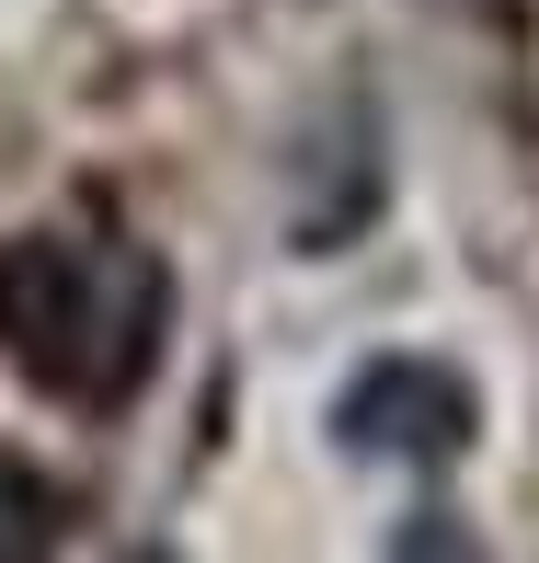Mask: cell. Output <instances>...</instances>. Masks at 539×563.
Listing matches in <instances>:
<instances>
[{
  "label": "cell",
  "instance_id": "cell-3",
  "mask_svg": "<svg viewBox=\"0 0 539 563\" xmlns=\"http://www.w3.org/2000/svg\"><path fill=\"white\" fill-rule=\"evenodd\" d=\"M58 552V495L23 460H0V563H46Z\"/></svg>",
  "mask_w": 539,
  "mask_h": 563
},
{
  "label": "cell",
  "instance_id": "cell-1",
  "mask_svg": "<svg viewBox=\"0 0 539 563\" xmlns=\"http://www.w3.org/2000/svg\"><path fill=\"white\" fill-rule=\"evenodd\" d=\"M172 276L126 242H12L0 253V356L58 402H126L161 368Z\"/></svg>",
  "mask_w": 539,
  "mask_h": 563
},
{
  "label": "cell",
  "instance_id": "cell-4",
  "mask_svg": "<svg viewBox=\"0 0 539 563\" xmlns=\"http://www.w3.org/2000/svg\"><path fill=\"white\" fill-rule=\"evenodd\" d=\"M391 563H494V552H482V529H471V518H448V506H414V518L391 529Z\"/></svg>",
  "mask_w": 539,
  "mask_h": 563
},
{
  "label": "cell",
  "instance_id": "cell-2",
  "mask_svg": "<svg viewBox=\"0 0 539 563\" xmlns=\"http://www.w3.org/2000/svg\"><path fill=\"white\" fill-rule=\"evenodd\" d=\"M482 426L471 379L436 368V356H368V368L333 391V438L356 460H459Z\"/></svg>",
  "mask_w": 539,
  "mask_h": 563
}]
</instances>
